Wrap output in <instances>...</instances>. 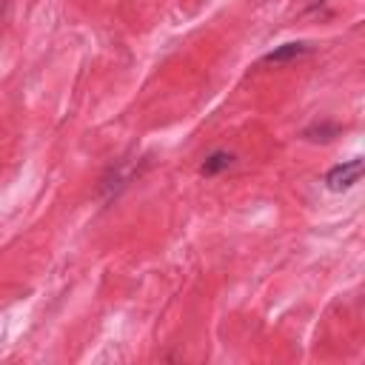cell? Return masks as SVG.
Instances as JSON below:
<instances>
[{"label": "cell", "instance_id": "cell-1", "mask_svg": "<svg viewBox=\"0 0 365 365\" xmlns=\"http://www.w3.org/2000/svg\"><path fill=\"white\" fill-rule=\"evenodd\" d=\"M359 177H362V157H351L325 174V188L328 191H348L359 182Z\"/></svg>", "mask_w": 365, "mask_h": 365}, {"label": "cell", "instance_id": "cell-2", "mask_svg": "<svg viewBox=\"0 0 365 365\" xmlns=\"http://www.w3.org/2000/svg\"><path fill=\"white\" fill-rule=\"evenodd\" d=\"M231 165H234V154H231V151L217 148V151H211V154L200 163V174H202V177H217V174L228 171Z\"/></svg>", "mask_w": 365, "mask_h": 365}, {"label": "cell", "instance_id": "cell-3", "mask_svg": "<svg viewBox=\"0 0 365 365\" xmlns=\"http://www.w3.org/2000/svg\"><path fill=\"white\" fill-rule=\"evenodd\" d=\"M311 51V43H282V46H277L274 51H268L265 57H262V63H288V60H297V57H302V54H308Z\"/></svg>", "mask_w": 365, "mask_h": 365}, {"label": "cell", "instance_id": "cell-4", "mask_svg": "<svg viewBox=\"0 0 365 365\" xmlns=\"http://www.w3.org/2000/svg\"><path fill=\"white\" fill-rule=\"evenodd\" d=\"M339 125L336 123H317V125H308L305 131H302V137L305 140H311V143H328V140H334V137H339Z\"/></svg>", "mask_w": 365, "mask_h": 365}]
</instances>
